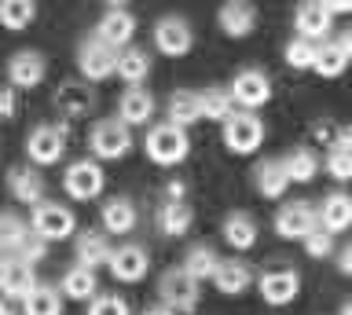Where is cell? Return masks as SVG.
I'll list each match as a JSON object with an SVG mask.
<instances>
[{
	"label": "cell",
	"instance_id": "cell-1",
	"mask_svg": "<svg viewBox=\"0 0 352 315\" xmlns=\"http://www.w3.org/2000/svg\"><path fill=\"white\" fill-rule=\"evenodd\" d=\"M143 147H147V158L154 161V165H162V169L180 165V161L191 154V139H187V132H184V128H176V125H169V121L151 125Z\"/></svg>",
	"mask_w": 352,
	"mask_h": 315
},
{
	"label": "cell",
	"instance_id": "cell-2",
	"mask_svg": "<svg viewBox=\"0 0 352 315\" xmlns=\"http://www.w3.org/2000/svg\"><path fill=\"white\" fill-rule=\"evenodd\" d=\"M30 231L44 238V242H55V238H70L77 231V220H74V209H66L63 202H52L44 198L33 205L30 213Z\"/></svg>",
	"mask_w": 352,
	"mask_h": 315
},
{
	"label": "cell",
	"instance_id": "cell-3",
	"mask_svg": "<svg viewBox=\"0 0 352 315\" xmlns=\"http://www.w3.org/2000/svg\"><path fill=\"white\" fill-rule=\"evenodd\" d=\"M158 304H165L173 315H191L198 308V282L184 268H169L158 279Z\"/></svg>",
	"mask_w": 352,
	"mask_h": 315
},
{
	"label": "cell",
	"instance_id": "cell-4",
	"mask_svg": "<svg viewBox=\"0 0 352 315\" xmlns=\"http://www.w3.org/2000/svg\"><path fill=\"white\" fill-rule=\"evenodd\" d=\"M88 147H92L96 161H121L132 150V128L121 125L118 117H103L88 136Z\"/></svg>",
	"mask_w": 352,
	"mask_h": 315
},
{
	"label": "cell",
	"instance_id": "cell-5",
	"mask_svg": "<svg viewBox=\"0 0 352 315\" xmlns=\"http://www.w3.org/2000/svg\"><path fill=\"white\" fill-rule=\"evenodd\" d=\"M220 132H224V147L231 154H253L264 143V121L250 110H235L220 125Z\"/></svg>",
	"mask_w": 352,
	"mask_h": 315
},
{
	"label": "cell",
	"instance_id": "cell-6",
	"mask_svg": "<svg viewBox=\"0 0 352 315\" xmlns=\"http://www.w3.org/2000/svg\"><path fill=\"white\" fill-rule=\"evenodd\" d=\"M103 183H107L103 165H99V161H92V158L74 161V165L63 172V191L70 194L74 202H92V198H99V194H103Z\"/></svg>",
	"mask_w": 352,
	"mask_h": 315
},
{
	"label": "cell",
	"instance_id": "cell-7",
	"mask_svg": "<svg viewBox=\"0 0 352 315\" xmlns=\"http://www.w3.org/2000/svg\"><path fill=\"white\" fill-rule=\"evenodd\" d=\"M228 95H231V103L242 106V110H257V106H264L272 100V81H268V73L264 70H239L235 78H231L228 84Z\"/></svg>",
	"mask_w": 352,
	"mask_h": 315
},
{
	"label": "cell",
	"instance_id": "cell-8",
	"mask_svg": "<svg viewBox=\"0 0 352 315\" xmlns=\"http://www.w3.org/2000/svg\"><path fill=\"white\" fill-rule=\"evenodd\" d=\"M26 154L33 165H59L66 154V125H37L26 136Z\"/></svg>",
	"mask_w": 352,
	"mask_h": 315
},
{
	"label": "cell",
	"instance_id": "cell-9",
	"mask_svg": "<svg viewBox=\"0 0 352 315\" xmlns=\"http://www.w3.org/2000/svg\"><path fill=\"white\" fill-rule=\"evenodd\" d=\"M132 34H136V15L129 12V8H118V4H110L103 19L96 23V40H103V45L110 51H121V48H129L132 45Z\"/></svg>",
	"mask_w": 352,
	"mask_h": 315
},
{
	"label": "cell",
	"instance_id": "cell-10",
	"mask_svg": "<svg viewBox=\"0 0 352 315\" xmlns=\"http://www.w3.org/2000/svg\"><path fill=\"white\" fill-rule=\"evenodd\" d=\"M319 227L316 220V205L312 202H305V198H297V202H286L279 213H275V231H279V238H297V242H305L308 235H312Z\"/></svg>",
	"mask_w": 352,
	"mask_h": 315
},
{
	"label": "cell",
	"instance_id": "cell-11",
	"mask_svg": "<svg viewBox=\"0 0 352 315\" xmlns=\"http://www.w3.org/2000/svg\"><path fill=\"white\" fill-rule=\"evenodd\" d=\"M195 45V34H191V23L180 15H165L154 23V48L162 51V56H169V59H180L187 56Z\"/></svg>",
	"mask_w": 352,
	"mask_h": 315
},
{
	"label": "cell",
	"instance_id": "cell-12",
	"mask_svg": "<svg viewBox=\"0 0 352 315\" xmlns=\"http://www.w3.org/2000/svg\"><path fill=\"white\" fill-rule=\"evenodd\" d=\"M114 62H118V51H110L103 40L85 37L81 45H77V70H81L85 81H107V78H114Z\"/></svg>",
	"mask_w": 352,
	"mask_h": 315
},
{
	"label": "cell",
	"instance_id": "cell-13",
	"mask_svg": "<svg viewBox=\"0 0 352 315\" xmlns=\"http://www.w3.org/2000/svg\"><path fill=\"white\" fill-rule=\"evenodd\" d=\"M107 268H110V275H114L118 282H140L143 275H147V268H151V257H147V249H143V246L125 242V246L110 249Z\"/></svg>",
	"mask_w": 352,
	"mask_h": 315
},
{
	"label": "cell",
	"instance_id": "cell-14",
	"mask_svg": "<svg viewBox=\"0 0 352 315\" xmlns=\"http://www.w3.org/2000/svg\"><path fill=\"white\" fill-rule=\"evenodd\" d=\"M257 290L261 297L275 304V308H283V304H290L297 293H301V275H297L294 268H275V271H264L257 279Z\"/></svg>",
	"mask_w": 352,
	"mask_h": 315
},
{
	"label": "cell",
	"instance_id": "cell-15",
	"mask_svg": "<svg viewBox=\"0 0 352 315\" xmlns=\"http://www.w3.org/2000/svg\"><path fill=\"white\" fill-rule=\"evenodd\" d=\"M349 56H352V37L349 34H338L334 40L316 45L312 70L319 73V78H341V73L349 70Z\"/></svg>",
	"mask_w": 352,
	"mask_h": 315
},
{
	"label": "cell",
	"instance_id": "cell-16",
	"mask_svg": "<svg viewBox=\"0 0 352 315\" xmlns=\"http://www.w3.org/2000/svg\"><path fill=\"white\" fill-rule=\"evenodd\" d=\"M316 220H319V231L345 235L349 224H352V198L345 191H330L327 198L316 205Z\"/></svg>",
	"mask_w": 352,
	"mask_h": 315
},
{
	"label": "cell",
	"instance_id": "cell-17",
	"mask_svg": "<svg viewBox=\"0 0 352 315\" xmlns=\"http://www.w3.org/2000/svg\"><path fill=\"white\" fill-rule=\"evenodd\" d=\"M44 70H48V62H44L41 51H15V56L8 59L11 89H37L44 81Z\"/></svg>",
	"mask_w": 352,
	"mask_h": 315
},
{
	"label": "cell",
	"instance_id": "cell-18",
	"mask_svg": "<svg viewBox=\"0 0 352 315\" xmlns=\"http://www.w3.org/2000/svg\"><path fill=\"white\" fill-rule=\"evenodd\" d=\"M213 286L224 293V297H242L250 286H253V268L246 260L231 257V260H220L217 271H213Z\"/></svg>",
	"mask_w": 352,
	"mask_h": 315
},
{
	"label": "cell",
	"instance_id": "cell-19",
	"mask_svg": "<svg viewBox=\"0 0 352 315\" xmlns=\"http://www.w3.org/2000/svg\"><path fill=\"white\" fill-rule=\"evenodd\" d=\"M33 286H37V275L30 264H22L19 257H0V293L4 297L22 301Z\"/></svg>",
	"mask_w": 352,
	"mask_h": 315
},
{
	"label": "cell",
	"instance_id": "cell-20",
	"mask_svg": "<svg viewBox=\"0 0 352 315\" xmlns=\"http://www.w3.org/2000/svg\"><path fill=\"white\" fill-rule=\"evenodd\" d=\"M217 23H220V30H224L228 37L242 40V37L253 34V26H257V8L246 4V0H231V4H220Z\"/></svg>",
	"mask_w": 352,
	"mask_h": 315
},
{
	"label": "cell",
	"instance_id": "cell-21",
	"mask_svg": "<svg viewBox=\"0 0 352 315\" xmlns=\"http://www.w3.org/2000/svg\"><path fill=\"white\" fill-rule=\"evenodd\" d=\"M154 117V95L143 89V84H136V89H125L118 100V121L121 125H147Z\"/></svg>",
	"mask_w": 352,
	"mask_h": 315
},
{
	"label": "cell",
	"instance_id": "cell-22",
	"mask_svg": "<svg viewBox=\"0 0 352 315\" xmlns=\"http://www.w3.org/2000/svg\"><path fill=\"white\" fill-rule=\"evenodd\" d=\"M99 216H103V231L107 235H129V231H136V220H140L136 205H132V198H125V194L107 198Z\"/></svg>",
	"mask_w": 352,
	"mask_h": 315
},
{
	"label": "cell",
	"instance_id": "cell-23",
	"mask_svg": "<svg viewBox=\"0 0 352 315\" xmlns=\"http://www.w3.org/2000/svg\"><path fill=\"white\" fill-rule=\"evenodd\" d=\"M8 187H11V198L22 202V205H37L44 202V176H41V169H30V165H19V169H11L8 172Z\"/></svg>",
	"mask_w": 352,
	"mask_h": 315
},
{
	"label": "cell",
	"instance_id": "cell-24",
	"mask_svg": "<svg viewBox=\"0 0 352 315\" xmlns=\"http://www.w3.org/2000/svg\"><path fill=\"white\" fill-rule=\"evenodd\" d=\"M114 73L129 84V89L143 84V81H147V73H151V51L147 48H136V45L121 48L118 51V62H114Z\"/></svg>",
	"mask_w": 352,
	"mask_h": 315
},
{
	"label": "cell",
	"instance_id": "cell-25",
	"mask_svg": "<svg viewBox=\"0 0 352 315\" xmlns=\"http://www.w3.org/2000/svg\"><path fill=\"white\" fill-rule=\"evenodd\" d=\"M253 183H257V194H261V198H283V194L290 191V180H286L279 158L257 161V169H253Z\"/></svg>",
	"mask_w": 352,
	"mask_h": 315
},
{
	"label": "cell",
	"instance_id": "cell-26",
	"mask_svg": "<svg viewBox=\"0 0 352 315\" xmlns=\"http://www.w3.org/2000/svg\"><path fill=\"white\" fill-rule=\"evenodd\" d=\"M74 257H77V264L88 268V271H96V268H107V260H110V242L99 231H81L74 238Z\"/></svg>",
	"mask_w": 352,
	"mask_h": 315
},
{
	"label": "cell",
	"instance_id": "cell-27",
	"mask_svg": "<svg viewBox=\"0 0 352 315\" xmlns=\"http://www.w3.org/2000/svg\"><path fill=\"white\" fill-rule=\"evenodd\" d=\"M294 26H297V34H301V40H316L319 37H327L330 34V26H334V19H330L323 12V4H316V0H308V4L297 8V15H294Z\"/></svg>",
	"mask_w": 352,
	"mask_h": 315
},
{
	"label": "cell",
	"instance_id": "cell-28",
	"mask_svg": "<svg viewBox=\"0 0 352 315\" xmlns=\"http://www.w3.org/2000/svg\"><path fill=\"white\" fill-rule=\"evenodd\" d=\"M165 114H169V125L176 128H191L195 121H202V110H198V92L191 89H176L169 95V103H165Z\"/></svg>",
	"mask_w": 352,
	"mask_h": 315
},
{
	"label": "cell",
	"instance_id": "cell-29",
	"mask_svg": "<svg viewBox=\"0 0 352 315\" xmlns=\"http://www.w3.org/2000/svg\"><path fill=\"white\" fill-rule=\"evenodd\" d=\"M279 161H283V172H286V180H290V183H312L319 165H323L312 147H294L290 154L279 158Z\"/></svg>",
	"mask_w": 352,
	"mask_h": 315
},
{
	"label": "cell",
	"instance_id": "cell-30",
	"mask_svg": "<svg viewBox=\"0 0 352 315\" xmlns=\"http://www.w3.org/2000/svg\"><path fill=\"white\" fill-rule=\"evenodd\" d=\"M224 242L231 249H239V253H246V249L257 246V220H253L250 213H231L224 216Z\"/></svg>",
	"mask_w": 352,
	"mask_h": 315
},
{
	"label": "cell",
	"instance_id": "cell-31",
	"mask_svg": "<svg viewBox=\"0 0 352 315\" xmlns=\"http://www.w3.org/2000/svg\"><path fill=\"white\" fill-rule=\"evenodd\" d=\"M191 224H195V213L187 202H165L158 209V231L165 238H184L191 231Z\"/></svg>",
	"mask_w": 352,
	"mask_h": 315
},
{
	"label": "cell",
	"instance_id": "cell-32",
	"mask_svg": "<svg viewBox=\"0 0 352 315\" xmlns=\"http://www.w3.org/2000/svg\"><path fill=\"white\" fill-rule=\"evenodd\" d=\"M327 172L338 183H345L352 176V132L349 128L334 132V143H330V154H327Z\"/></svg>",
	"mask_w": 352,
	"mask_h": 315
},
{
	"label": "cell",
	"instance_id": "cell-33",
	"mask_svg": "<svg viewBox=\"0 0 352 315\" xmlns=\"http://www.w3.org/2000/svg\"><path fill=\"white\" fill-rule=\"evenodd\" d=\"M92 103H96V95L81 89V84H63L59 92H55V110H59L63 117H85L88 110H92Z\"/></svg>",
	"mask_w": 352,
	"mask_h": 315
},
{
	"label": "cell",
	"instance_id": "cell-34",
	"mask_svg": "<svg viewBox=\"0 0 352 315\" xmlns=\"http://www.w3.org/2000/svg\"><path fill=\"white\" fill-rule=\"evenodd\" d=\"M96 290H99V279H96V271H88V268H70L63 275L59 282V293L63 297H70V301H88V297H96Z\"/></svg>",
	"mask_w": 352,
	"mask_h": 315
},
{
	"label": "cell",
	"instance_id": "cell-35",
	"mask_svg": "<svg viewBox=\"0 0 352 315\" xmlns=\"http://www.w3.org/2000/svg\"><path fill=\"white\" fill-rule=\"evenodd\" d=\"M22 312L26 315H63V297L55 286H33L26 297H22Z\"/></svg>",
	"mask_w": 352,
	"mask_h": 315
},
{
	"label": "cell",
	"instance_id": "cell-36",
	"mask_svg": "<svg viewBox=\"0 0 352 315\" xmlns=\"http://www.w3.org/2000/svg\"><path fill=\"white\" fill-rule=\"evenodd\" d=\"M217 264H220V257H217V249H213V246H191L180 268H184L195 282H206V279H213Z\"/></svg>",
	"mask_w": 352,
	"mask_h": 315
},
{
	"label": "cell",
	"instance_id": "cell-37",
	"mask_svg": "<svg viewBox=\"0 0 352 315\" xmlns=\"http://www.w3.org/2000/svg\"><path fill=\"white\" fill-rule=\"evenodd\" d=\"M198 110H202L206 121H220V125H224L228 117L235 114V103H231L228 89H206V92H198Z\"/></svg>",
	"mask_w": 352,
	"mask_h": 315
},
{
	"label": "cell",
	"instance_id": "cell-38",
	"mask_svg": "<svg viewBox=\"0 0 352 315\" xmlns=\"http://www.w3.org/2000/svg\"><path fill=\"white\" fill-rule=\"evenodd\" d=\"M33 19H37V4H30V0H4L0 4V26L11 30V34L26 30Z\"/></svg>",
	"mask_w": 352,
	"mask_h": 315
},
{
	"label": "cell",
	"instance_id": "cell-39",
	"mask_svg": "<svg viewBox=\"0 0 352 315\" xmlns=\"http://www.w3.org/2000/svg\"><path fill=\"white\" fill-rule=\"evenodd\" d=\"M26 235H30V224L22 220V216H15V213L0 216V253L4 257H15Z\"/></svg>",
	"mask_w": 352,
	"mask_h": 315
},
{
	"label": "cell",
	"instance_id": "cell-40",
	"mask_svg": "<svg viewBox=\"0 0 352 315\" xmlns=\"http://www.w3.org/2000/svg\"><path fill=\"white\" fill-rule=\"evenodd\" d=\"M312 62H316V45L312 40L294 37L290 45H286V67L290 70H312Z\"/></svg>",
	"mask_w": 352,
	"mask_h": 315
},
{
	"label": "cell",
	"instance_id": "cell-41",
	"mask_svg": "<svg viewBox=\"0 0 352 315\" xmlns=\"http://www.w3.org/2000/svg\"><path fill=\"white\" fill-rule=\"evenodd\" d=\"M19 260H22V264H30V268H37L41 264V260L44 257H48V242H44V238H37V235H26V238H22V246H19V253H15Z\"/></svg>",
	"mask_w": 352,
	"mask_h": 315
},
{
	"label": "cell",
	"instance_id": "cell-42",
	"mask_svg": "<svg viewBox=\"0 0 352 315\" xmlns=\"http://www.w3.org/2000/svg\"><path fill=\"white\" fill-rule=\"evenodd\" d=\"M305 253L312 257V260L330 257V253H334V235H327V231H319V227H316V231L305 238Z\"/></svg>",
	"mask_w": 352,
	"mask_h": 315
},
{
	"label": "cell",
	"instance_id": "cell-43",
	"mask_svg": "<svg viewBox=\"0 0 352 315\" xmlns=\"http://www.w3.org/2000/svg\"><path fill=\"white\" fill-rule=\"evenodd\" d=\"M88 315H132L129 312V301L125 297H92V304H88Z\"/></svg>",
	"mask_w": 352,
	"mask_h": 315
},
{
	"label": "cell",
	"instance_id": "cell-44",
	"mask_svg": "<svg viewBox=\"0 0 352 315\" xmlns=\"http://www.w3.org/2000/svg\"><path fill=\"white\" fill-rule=\"evenodd\" d=\"M19 114V100H15V89L11 84H4L0 89V121H11V117Z\"/></svg>",
	"mask_w": 352,
	"mask_h": 315
},
{
	"label": "cell",
	"instance_id": "cell-45",
	"mask_svg": "<svg viewBox=\"0 0 352 315\" xmlns=\"http://www.w3.org/2000/svg\"><path fill=\"white\" fill-rule=\"evenodd\" d=\"M184 194H187V183H180V180L165 183V202H184Z\"/></svg>",
	"mask_w": 352,
	"mask_h": 315
},
{
	"label": "cell",
	"instance_id": "cell-46",
	"mask_svg": "<svg viewBox=\"0 0 352 315\" xmlns=\"http://www.w3.org/2000/svg\"><path fill=\"white\" fill-rule=\"evenodd\" d=\"M338 271H341V275H352V246L338 249Z\"/></svg>",
	"mask_w": 352,
	"mask_h": 315
},
{
	"label": "cell",
	"instance_id": "cell-47",
	"mask_svg": "<svg viewBox=\"0 0 352 315\" xmlns=\"http://www.w3.org/2000/svg\"><path fill=\"white\" fill-rule=\"evenodd\" d=\"M323 12H327L330 19H334V15H349V12H352V4H349V0H327Z\"/></svg>",
	"mask_w": 352,
	"mask_h": 315
},
{
	"label": "cell",
	"instance_id": "cell-48",
	"mask_svg": "<svg viewBox=\"0 0 352 315\" xmlns=\"http://www.w3.org/2000/svg\"><path fill=\"white\" fill-rule=\"evenodd\" d=\"M140 315H173V312L165 308V304H151V308H143Z\"/></svg>",
	"mask_w": 352,
	"mask_h": 315
},
{
	"label": "cell",
	"instance_id": "cell-49",
	"mask_svg": "<svg viewBox=\"0 0 352 315\" xmlns=\"http://www.w3.org/2000/svg\"><path fill=\"white\" fill-rule=\"evenodd\" d=\"M338 315H352V304L345 301V304H341V308H338Z\"/></svg>",
	"mask_w": 352,
	"mask_h": 315
},
{
	"label": "cell",
	"instance_id": "cell-50",
	"mask_svg": "<svg viewBox=\"0 0 352 315\" xmlns=\"http://www.w3.org/2000/svg\"><path fill=\"white\" fill-rule=\"evenodd\" d=\"M0 315H11V308H8V304H0Z\"/></svg>",
	"mask_w": 352,
	"mask_h": 315
}]
</instances>
